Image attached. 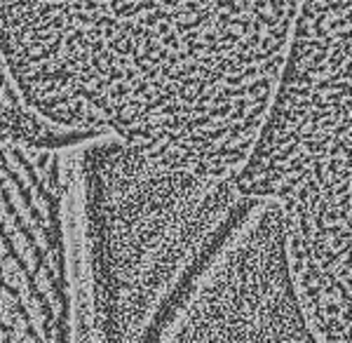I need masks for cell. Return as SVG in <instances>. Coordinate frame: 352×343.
Here are the masks:
<instances>
[{"label":"cell","instance_id":"cell-1","mask_svg":"<svg viewBox=\"0 0 352 343\" xmlns=\"http://www.w3.org/2000/svg\"><path fill=\"white\" fill-rule=\"evenodd\" d=\"M240 196L282 207L294 289L327 343H348L350 0H303Z\"/></svg>","mask_w":352,"mask_h":343},{"label":"cell","instance_id":"cell-2","mask_svg":"<svg viewBox=\"0 0 352 343\" xmlns=\"http://www.w3.org/2000/svg\"><path fill=\"white\" fill-rule=\"evenodd\" d=\"M96 264L113 304L136 318L207 249L240 202L235 176L153 144L94 148L87 163Z\"/></svg>","mask_w":352,"mask_h":343}]
</instances>
